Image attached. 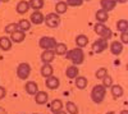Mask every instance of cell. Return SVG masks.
Returning <instances> with one entry per match:
<instances>
[{
  "instance_id": "obj_9",
  "label": "cell",
  "mask_w": 128,
  "mask_h": 114,
  "mask_svg": "<svg viewBox=\"0 0 128 114\" xmlns=\"http://www.w3.org/2000/svg\"><path fill=\"white\" fill-rule=\"evenodd\" d=\"M44 18H45V16L40 10H35L30 17V22L34 24H41V23H44Z\"/></svg>"
},
{
  "instance_id": "obj_26",
  "label": "cell",
  "mask_w": 128,
  "mask_h": 114,
  "mask_svg": "<svg viewBox=\"0 0 128 114\" xmlns=\"http://www.w3.org/2000/svg\"><path fill=\"white\" fill-rule=\"evenodd\" d=\"M28 5L34 10H41L44 8V0H30Z\"/></svg>"
},
{
  "instance_id": "obj_18",
  "label": "cell",
  "mask_w": 128,
  "mask_h": 114,
  "mask_svg": "<svg viewBox=\"0 0 128 114\" xmlns=\"http://www.w3.org/2000/svg\"><path fill=\"white\" fill-rule=\"evenodd\" d=\"M28 9H30V5H28V2H26V0H20L16 6L18 14H26L28 12Z\"/></svg>"
},
{
  "instance_id": "obj_24",
  "label": "cell",
  "mask_w": 128,
  "mask_h": 114,
  "mask_svg": "<svg viewBox=\"0 0 128 114\" xmlns=\"http://www.w3.org/2000/svg\"><path fill=\"white\" fill-rule=\"evenodd\" d=\"M68 10V5L66 2H58L55 5V13L56 14H64Z\"/></svg>"
},
{
  "instance_id": "obj_8",
  "label": "cell",
  "mask_w": 128,
  "mask_h": 114,
  "mask_svg": "<svg viewBox=\"0 0 128 114\" xmlns=\"http://www.w3.org/2000/svg\"><path fill=\"white\" fill-rule=\"evenodd\" d=\"M45 85H46V87L50 88V90H56V88L59 87V85H60V81H59V78L55 77V76H50V77H48V78L45 80Z\"/></svg>"
},
{
  "instance_id": "obj_14",
  "label": "cell",
  "mask_w": 128,
  "mask_h": 114,
  "mask_svg": "<svg viewBox=\"0 0 128 114\" xmlns=\"http://www.w3.org/2000/svg\"><path fill=\"white\" fill-rule=\"evenodd\" d=\"M10 37H12L10 41H13V42H16V44H19V42H22V41L26 38V34L23 32V31H20V30H17V31H14L13 34H10Z\"/></svg>"
},
{
  "instance_id": "obj_28",
  "label": "cell",
  "mask_w": 128,
  "mask_h": 114,
  "mask_svg": "<svg viewBox=\"0 0 128 114\" xmlns=\"http://www.w3.org/2000/svg\"><path fill=\"white\" fill-rule=\"evenodd\" d=\"M62 108H63V102H62L59 99H55V100L51 101V104H50V110H51L52 113L62 110Z\"/></svg>"
},
{
  "instance_id": "obj_22",
  "label": "cell",
  "mask_w": 128,
  "mask_h": 114,
  "mask_svg": "<svg viewBox=\"0 0 128 114\" xmlns=\"http://www.w3.org/2000/svg\"><path fill=\"white\" fill-rule=\"evenodd\" d=\"M76 44H77V46L78 48H84V46H87V44H88V37L86 36V35H78L77 37H76Z\"/></svg>"
},
{
  "instance_id": "obj_27",
  "label": "cell",
  "mask_w": 128,
  "mask_h": 114,
  "mask_svg": "<svg viewBox=\"0 0 128 114\" xmlns=\"http://www.w3.org/2000/svg\"><path fill=\"white\" fill-rule=\"evenodd\" d=\"M116 30L119 32H128V20L127 19H119L116 22Z\"/></svg>"
},
{
  "instance_id": "obj_25",
  "label": "cell",
  "mask_w": 128,
  "mask_h": 114,
  "mask_svg": "<svg viewBox=\"0 0 128 114\" xmlns=\"http://www.w3.org/2000/svg\"><path fill=\"white\" fill-rule=\"evenodd\" d=\"M86 86H87V78L83 76H77L76 77V87L80 90H83V88H86Z\"/></svg>"
},
{
  "instance_id": "obj_32",
  "label": "cell",
  "mask_w": 128,
  "mask_h": 114,
  "mask_svg": "<svg viewBox=\"0 0 128 114\" xmlns=\"http://www.w3.org/2000/svg\"><path fill=\"white\" fill-rule=\"evenodd\" d=\"M105 88H108V87H110L112 85H113V78L109 76V74H106L104 78H102V84H101Z\"/></svg>"
},
{
  "instance_id": "obj_11",
  "label": "cell",
  "mask_w": 128,
  "mask_h": 114,
  "mask_svg": "<svg viewBox=\"0 0 128 114\" xmlns=\"http://www.w3.org/2000/svg\"><path fill=\"white\" fill-rule=\"evenodd\" d=\"M110 51L113 55H120L123 53V44L120 42V41H113V42L110 44Z\"/></svg>"
},
{
  "instance_id": "obj_6",
  "label": "cell",
  "mask_w": 128,
  "mask_h": 114,
  "mask_svg": "<svg viewBox=\"0 0 128 114\" xmlns=\"http://www.w3.org/2000/svg\"><path fill=\"white\" fill-rule=\"evenodd\" d=\"M31 74V66L28 63H20L17 67V76L20 80H26Z\"/></svg>"
},
{
  "instance_id": "obj_10",
  "label": "cell",
  "mask_w": 128,
  "mask_h": 114,
  "mask_svg": "<svg viewBox=\"0 0 128 114\" xmlns=\"http://www.w3.org/2000/svg\"><path fill=\"white\" fill-rule=\"evenodd\" d=\"M55 59V53H54V50H44L42 51V54H41V60H42V63H51L52 60Z\"/></svg>"
},
{
  "instance_id": "obj_37",
  "label": "cell",
  "mask_w": 128,
  "mask_h": 114,
  "mask_svg": "<svg viewBox=\"0 0 128 114\" xmlns=\"http://www.w3.org/2000/svg\"><path fill=\"white\" fill-rule=\"evenodd\" d=\"M0 114H8V113H6V110H5L3 106H0Z\"/></svg>"
},
{
  "instance_id": "obj_36",
  "label": "cell",
  "mask_w": 128,
  "mask_h": 114,
  "mask_svg": "<svg viewBox=\"0 0 128 114\" xmlns=\"http://www.w3.org/2000/svg\"><path fill=\"white\" fill-rule=\"evenodd\" d=\"M5 95H6V90H5V87L0 86V100L4 99V98H5Z\"/></svg>"
},
{
  "instance_id": "obj_43",
  "label": "cell",
  "mask_w": 128,
  "mask_h": 114,
  "mask_svg": "<svg viewBox=\"0 0 128 114\" xmlns=\"http://www.w3.org/2000/svg\"><path fill=\"white\" fill-rule=\"evenodd\" d=\"M83 2H84V0H83ZM86 2H90V0H86Z\"/></svg>"
},
{
  "instance_id": "obj_20",
  "label": "cell",
  "mask_w": 128,
  "mask_h": 114,
  "mask_svg": "<svg viewBox=\"0 0 128 114\" xmlns=\"http://www.w3.org/2000/svg\"><path fill=\"white\" fill-rule=\"evenodd\" d=\"M10 48H12V41H10L9 37H0V49L4 50V51H9Z\"/></svg>"
},
{
  "instance_id": "obj_41",
  "label": "cell",
  "mask_w": 128,
  "mask_h": 114,
  "mask_svg": "<svg viewBox=\"0 0 128 114\" xmlns=\"http://www.w3.org/2000/svg\"><path fill=\"white\" fill-rule=\"evenodd\" d=\"M0 2H3V3H8L9 0H0Z\"/></svg>"
},
{
  "instance_id": "obj_30",
  "label": "cell",
  "mask_w": 128,
  "mask_h": 114,
  "mask_svg": "<svg viewBox=\"0 0 128 114\" xmlns=\"http://www.w3.org/2000/svg\"><path fill=\"white\" fill-rule=\"evenodd\" d=\"M66 108H67V112L69 114H78V106L73 101H68L66 104Z\"/></svg>"
},
{
  "instance_id": "obj_16",
  "label": "cell",
  "mask_w": 128,
  "mask_h": 114,
  "mask_svg": "<svg viewBox=\"0 0 128 114\" xmlns=\"http://www.w3.org/2000/svg\"><path fill=\"white\" fill-rule=\"evenodd\" d=\"M24 90H26V92H27L28 95H35L36 92L38 91V86H37L36 82H34V81H28V82H26Z\"/></svg>"
},
{
  "instance_id": "obj_3",
  "label": "cell",
  "mask_w": 128,
  "mask_h": 114,
  "mask_svg": "<svg viewBox=\"0 0 128 114\" xmlns=\"http://www.w3.org/2000/svg\"><path fill=\"white\" fill-rule=\"evenodd\" d=\"M94 31H95V34H98L100 37H102L105 40H109L113 36L112 30L108 26H105V23H96L94 27Z\"/></svg>"
},
{
  "instance_id": "obj_39",
  "label": "cell",
  "mask_w": 128,
  "mask_h": 114,
  "mask_svg": "<svg viewBox=\"0 0 128 114\" xmlns=\"http://www.w3.org/2000/svg\"><path fill=\"white\" fill-rule=\"evenodd\" d=\"M54 114H67L66 112H63V110H59V112H55Z\"/></svg>"
},
{
  "instance_id": "obj_7",
  "label": "cell",
  "mask_w": 128,
  "mask_h": 114,
  "mask_svg": "<svg viewBox=\"0 0 128 114\" xmlns=\"http://www.w3.org/2000/svg\"><path fill=\"white\" fill-rule=\"evenodd\" d=\"M92 49H94L95 53H98V54L102 53V51H105L106 49H108V40H105V38H102V37L98 38V40H96L95 42L92 44Z\"/></svg>"
},
{
  "instance_id": "obj_21",
  "label": "cell",
  "mask_w": 128,
  "mask_h": 114,
  "mask_svg": "<svg viewBox=\"0 0 128 114\" xmlns=\"http://www.w3.org/2000/svg\"><path fill=\"white\" fill-rule=\"evenodd\" d=\"M68 51V48L66 44L63 42H56L55 48H54V53L55 55H66V53Z\"/></svg>"
},
{
  "instance_id": "obj_40",
  "label": "cell",
  "mask_w": 128,
  "mask_h": 114,
  "mask_svg": "<svg viewBox=\"0 0 128 114\" xmlns=\"http://www.w3.org/2000/svg\"><path fill=\"white\" fill-rule=\"evenodd\" d=\"M120 114H128V110H127V109H123V110L120 112Z\"/></svg>"
},
{
  "instance_id": "obj_33",
  "label": "cell",
  "mask_w": 128,
  "mask_h": 114,
  "mask_svg": "<svg viewBox=\"0 0 128 114\" xmlns=\"http://www.w3.org/2000/svg\"><path fill=\"white\" fill-rule=\"evenodd\" d=\"M18 30V23H9L6 27H5V34H13L14 31Z\"/></svg>"
},
{
  "instance_id": "obj_38",
  "label": "cell",
  "mask_w": 128,
  "mask_h": 114,
  "mask_svg": "<svg viewBox=\"0 0 128 114\" xmlns=\"http://www.w3.org/2000/svg\"><path fill=\"white\" fill-rule=\"evenodd\" d=\"M116 3H120V4H124V3H127L128 0H115Z\"/></svg>"
},
{
  "instance_id": "obj_5",
  "label": "cell",
  "mask_w": 128,
  "mask_h": 114,
  "mask_svg": "<svg viewBox=\"0 0 128 114\" xmlns=\"http://www.w3.org/2000/svg\"><path fill=\"white\" fill-rule=\"evenodd\" d=\"M44 22H45L46 26L50 27V28H56V27H59V24H60V17H59V14H56V13H49V14L45 16Z\"/></svg>"
},
{
  "instance_id": "obj_15",
  "label": "cell",
  "mask_w": 128,
  "mask_h": 114,
  "mask_svg": "<svg viewBox=\"0 0 128 114\" xmlns=\"http://www.w3.org/2000/svg\"><path fill=\"white\" fill-rule=\"evenodd\" d=\"M95 18L98 20V23H105L106 20L109 19V13L102 10V9H99L98 12L95 13Z\"/></svg>"
},
{
  "instance_id": "obj_17",
  "label": "cell",
  "mask_w": 128,
  "mask_h": 114,
  "mask_svg": "<svg viewBox=\"0 0 128 114\" xmlns=\"http://www.w3.org/2000/svg\"><path fill=\"white\" fill-rule=\"evenodd\" d=\"M110 91H112V95L114 99H119L123 96L124 91H123V87L120 85H112L110 86Z\"/></svg>"
},
{
  "instance_id": "obj_19",
  "label": "cell",
  "mask_w": 128,
  "mask_h": 114,
  "mask_svg": "<svg viewBox=\"0 0 128 114\" xmlns=\"http://www.w3.org/2000/svg\"><path fill=\"white\" fill-rule=\"evenodd\" d=\"M52 73H54V68H52V66H51V64L45 63L44 66L41 67V76H42V77L48 78V77L52 76Z\"/></svg>"
},
{
  "instance_id": "obj_23",
  "label": "cell",
  "mask_w": 128,
  "mask_h": 114,
  "mask_svg": "<svg viewBox=\"0 0 128 114\" xmlns=\"http://www.w3.org/2000/svg\"><path fill=\"white\" fill-rule=\"evenodd\" d=\"M78 73H80V70H78L77 66H70L66 70V74H67L68 78H76L78 76Z\"/></svg>"
},
{
  "instance_id": "obj_35",
  "label": "cell",
  "mask_w": 128,
  "mask_h": 114,
  "mask_svg": "<svg viewBox=\"0 0 128 114\" xmlns=\"http://www.w3.org/2000/svg\"><path fill=\"white\" fill-rule=\"evenodd\" d=\"M120 42L123 45L128 44V32H120Z\"/></svg>"
},
{
  "instance_id": "obj_2",
  "label": "cell",
  "mask_w": 128,
  "mask_h": 114,
  "mask_svg": "<svg viewBox=\"0 0 128 114\" xmlns=\"http://www.w3.org/2000/svg\"><path fill=\"white\" fill-rule=\"evenodd\" d=\"M105 94H106V88L102 85H96L91 91V99L95 104H101L105 99Z\"/></svg>"
},
{
  "instance_id": "obj_44",
  "label": "cell",
  "mask_w": 128,
  "mask_h": 114,
  "mask_svg": "<svg viewBox=\"0 0 128 114\" xmlns=\"http://www.w3.org/2000/svg\"><path fill=\"white\" fill-rule=\"evenodd\" d=\"M34 114H38V113H34Z\"/></svg>"
},
{
  "instance_id": "obj_29",
  "label": "cell",
  "mask_w": 128,
  "mask_h": 114,
  "mask_svg": "<svg viewBox=\"0 0 128 114\" xmlns=\"http://www.w3.org/2000/svg\"><path fill=\"white\" fill-rule=\"evenodd\" d=\"M30 28H31V22L28 19H20L18 22V30L26 32V31H28Z\"/></svg>"
},
{
  "instance_id": "obj_34",
  "label": "cell",
  "mask_w": 128,
  "mask_h": 114,
  "mask_svg": "<svg viewBox=\"0 0 128 114\" xmlns=\"http://www.w3.org/2000/svg\"><path fill=\"white\" fill-rule=\"evenodd\" d=\"M66 3L68 6H81L83 4V0H67Z\"/></svg>"
},
{
  "instance_id": "obj_42",
  "label": "cell",
  "mask_w": 128,
  "mask_h": 114,
  "mask_svg": "<svg viewBox=\"0 0 128 114\" xmlns=\"http://www.w3.org/2000/svg\"><path fill=\"white\" fill-rule=\"evenodd\" d=\"M106 114H115V113H114V112H108Z\"/></svg>"
},
{
  "instance_id": "obj_4",
  "label": "cell",
  "mask_w": 128,
  "mask_h": 114,
  "mask_svg": "<svg viewBox=\"0 0 128 114\" xmlns=\"http://www.w3.org/2000/svg\"><path fill=\"white\" fill-rule=\"evenodd\" d=\"M55 45H56V40L54 37H50V36H44L38 41V46L42 50H54Z\"/></svg>"
},
{
  "instance_id": "obj_1",
  "label": "cell",
  "mask_w": 128,
  "mask_h": 114,
  "mask_svg": "<svg viewBox=\"0 0 128 114\" xmlns=\"http://www.w3.org/2000/svg\"><path fill=\"white\" fill-rule=\"evenodd\" d=\"M66 56L67 59H69L73 66H80L84 62V53L81 48H76V49H72V50H68L66 53Z\"/></svg>"
},
{
  "instance_id": "obj_12",
  "label": "cell",
  "mask_w": 128,
  "mask_h": 114,
  "mask_svg": "<svg viewBox=\"0 0 128 114\" xmlns=\"http://www.w3.org/2000/svg\"><path fill=\"white\" fill-rule=\"evenodd\" d=\"M48 100H49V95L46 94L45 91H37L36 94H35V101L37 102L38 105L46 104Z\"/></svg>"
},
{
  "instance_id": "obj_31",
  "label": "cell",
  "mask_w": 128,
  "mask_h": 114,
  "mask_svg": "<svg viewBox=\"0 0 128 114\" xmlns=\"http://www.w3.org/2000/svg\"><path fill=\"white\" fill-rule=\"evenodd\" d=\"M106 74H108V69L106 68H99L98 70H96V73H95L96 78H99V80H102Z\"/></svg>"
},
{
  "instance_id": "obj_13",
  "label": "cell",
  "mask_w": 128,
  "mask_h": 114,
  "mask_svg": "<svg viewBox=\"0 0 128 114\" xmlns=\"http://www.w3.org/2000/svg\"><path fill=\"white\" fill-rule=\"evenodd\" d=\"M100 6L102 10L109 13L110 10H113L116 6V2L115 0H100Z\"/></svg>"
}]
</instances>
